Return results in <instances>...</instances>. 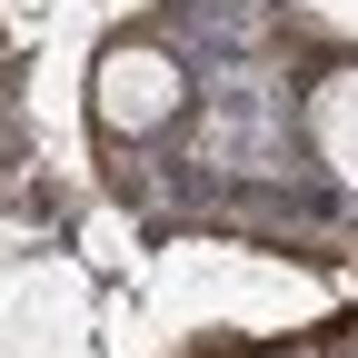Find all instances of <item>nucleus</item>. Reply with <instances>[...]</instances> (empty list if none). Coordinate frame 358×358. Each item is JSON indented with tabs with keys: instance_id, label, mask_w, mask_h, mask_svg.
Instances as JSON below:
<instances>
[{
	"instance_id": "nucleus-1",
	"label": "nucleus",
	"mask_w": 358,
	"mask_h": 358,
	"mask_svg": "<svg viewBox=\"0 0 358 358\" xmlns=\"http://www.w3.org/2000/svg\"><path fill=\"white\" fill-rule=\"evenodd\" d=\"M179 110H189V70H179V50H159V40H120V50H100V70H90V120H100L110 140H159Z\"/></svg>"
},
{
	"instance_id": "nucleus-2",
	"label": "nucleus",
	"mask_w": 358,
	"mask_h": 358,
	"mask_svg": "<svg viewBox=\"0 0 358 358\" xmlns=\"http://www.w3.org/2000/svg\"><path fill=\"white\" fill-rule=\"evenodd\" d=\"M308 150H319V169L338 189H358V60L319 70V90H308Z\"/></svg>"
}]
</instances>
